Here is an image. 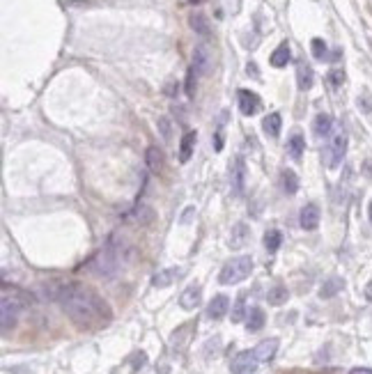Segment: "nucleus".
Wrapping results in <instances>:
<instances>
[{
	"label": "nucleus",
	"mask_w": 372,
	"mask_h": 374,
	"mask_svg": "<svg viewBox=\"0 0 372 374\" xmlns=\"http://www.w3.org/2000/svg\"><path fill=\"white\" fill-rule=\"evenodd\" d=\"M281 124H283L281 115H278V113H271V115H267V117H264L262 129H264V133H267V136L278 138V133H281Z\"/></svg>",
	"instance_id": "nucleus-23"
},
{
	"label": "nucleus",
	"mask_w": 372,
	"mask_h": 374,
	"mask_svg": "<svg viewBox=\"0 0 372 374\" xmlns=\"http://www.w3.org/2000/svg\"><path fill=\"white\" fill-rule=\"evenodd\" d=\"M329 83H331V87L338 90V87L345 83V71H343V69H331V74H329Z\"/></svg>",
	"instance_id": "nucleus-32"
},
{
	"label": "nucleus",
	"mask_w": 372,
	"mask_h": 374,
	"mask_svg": "<svg viewBox=\"0 0 372 374\" xmlns=\"http://www.w3.org/2000/svg\"><path fill=\"white\" fill-rule=\"evenodd\" d=\"M287 299H290V292H287V287H283V285H276V287H271L269 294H267L269 306H283V303H287Z\"/></svg>",
	"instance_id": "nucleus-26"
},
{
	"label": "nucleus",
	"mask_w": 372,
	"mask_h": 374,
	"mask_svg": "<svg viewBox=\"0 0 372 374\" xmlns=\"http://www.w3.org/2000/svg\"><path fill=\"white\" fill-rule=\"evenodd\" d=\"M260 96L255 94V92H251V90H239V110L244 115H255L260 110Z\"/></svg>",
	"instance_id": "nucleus-12"
},
{
	"label": "nucleus",
	"mask_w": 372,
	"mask_h": 374,
	"mask_svg": "<svg viewBox=\"0 0 372 374\" xmlns=\"http://www.w3.org/2000/svg\"><path fill=\"white\" fill-rule=\"evenodd\" d=\"M290 57H292L290 44H287V41H283V44L278 46L274 53H271V64H274V67H285V64L290 62Z\"/></svg>",
	"instance_id": "nucleus-24"
},
{
	"label": "nucleus",
	"mask_w": 372,
	"mask_h": 374,
	"mask_svg": "<svg viewBox=\"0 0 372 374\" xmlns=\"http://www.w3.org/2000/svg\"><path fill=\"white\" fill-rule=\"evenodd\" d=\"M131 223H136V225H140V227H147V225H152L154 223V209L152 207H147V204H140V207H136L133 211H129V216H126Z\"/></svg>",
	"instance_id": "nucleus-14"
},
{
	"label": "nucleus",
	"mask_w": 372,
	"mask_h": 374,
	"mask_svg": "<svg viewBox=\"0 0 372 374\" xmlns=\"http://www.w3.org/2000/svg\"><path fill=\"white\" fill-rule=\"evenodd\" d=\"M253 271V260L248 255H239V257H232V260L221 269V285H237L241 280H246Z\"/></svg>",
	"instance_id": "nucleus-3"
},
{
	"label": "nucleus",
	"mask_w": 372,
	"mask_h": 374,
	"mask_svg": "<svg viewBox=\"0 0 372 374\" xmlns=\"http://www.w3.org/2000/svg\"><path fill=\"white\" fill-rule=\"evenodd\" d=\"M193 214H195V209H193V207H189V209L184 211V216H182V223H189V221H191V216H193Z\"/></svg>",
	"instance_id": "nucleus-34"
},
{
	"label": "nucleus",
	"mask_w": 372,
	"mask_h": 374,
	"mask_svg": "<svg viewBox=\"0 0 372 374\" xmlns=\"http://www.w3.org/2000/svg\"><path fill=\"white\" fill-rule=\"evenodd\" d=\"M244 186H246V163L241 156H237L235 168H232V195L239 198L244 193Z\"/></svg>",
	"instance_id": "nucleus-9"
},
{
	"label": "nucleus",
	"mask_w": 372,
	"mask_h": 374,
	"mask_svg": "<svg viewBox=\"0 0 372 374\" xmlns=\"http://www.w3.org/2000/svg\"><path fill=\"white\" fill-rule=\"evenodd\" d=\"M200 301H202V287L198 283H193L182 292V296H179V306H182L184 310H195V308L200 306Z\"/></svg>",
	"instance_id": "nucleus-7"
},
{
	"label": "nucleus",
	"mask_w": 372,
	"mask_h": 374,
	"mask_svg": "<svg viewBox=\"0 0 372 374\" xmlns=\"http://www.w3.org/2000/svg\"><path fill=\"white\" fill-rule=\"evenodd\" d=\"M145 161H147V168L152 172H161L163 170V152H161L159 147H147V152H145Z\"/></svg>",
	"instance_id": "nucleus-19"
},
{
	"label": "nucleus",
	"mask_w": 372,
	"mask_h": 374,
	"mask_svg": "<svg viewBox=\"0 0 372 374\" xmlns=\"http://www.w3.org/2000/svg\"><path fill=\"white\" fill-rule=\"evenodd\" d=\"M313 55L317 57V60H324V57H327V44H324V39H320V37H317V39H313Z\"/></svg>",
	"instance_id": "nucleus-31"
},
{
	"label": "nucleus",
	"mask_w": 372,
	"mask_h": 374,
	"mask_svg": "<svg viewBox=\"0 0 372 374\" xmlns=\"http://www.w3.org/2000/svg\"><path fill=\"white\" fill-rule=\"evenodd\" d=\"M246 237H248V227L244 225V223H237V225L232 227V237H230L232 248H241L244 241H246Z\"/></svg>",
	"instance_id": "nucleus-27"
},
{
	"label": "nucleus",
	"mask_w": 372,
	"mask_h": 374,
	"mask_svg": "<svg viewBox=\"0 0 372 374\" xmlns=\"http://www.w3.org/2000/svg\"><path fill=\"white\" fill-rule=\"evenodd\" d=\"M191 2H198V0H191Z\"/></svg>",
	"instance_id": "nucleus-37"
},
{
	"label": "nucleus",
	"mask_w": 372,
	"mask_h": 374,
	"mask_svg": "<svg viewBox=\"0 0 372 374\" xmlns=\"http://www.w3.org/2000/svg\"><path fill=\"white\" fill-rule=\"evenodd\" d=\"M18 308L11 306L9 301H0V322H2V335H7L14 326H16V317H18Z\"/></svg>",
	"instance_id": "nucleus-8"
},
{
	"label": "nucleus",
	"mask_w": 372,
	"mask_h": 374,
	"mask_svg": "<svg viewBox=\"0 0 372 374\" xmlns=\"http://www.w3.org/2000/svg\"><path fill=\"white\" fill-rule=\"evenodd\" d=\"M345 154H347V133H345V131H338V133L329 140L327 165L329 168H338V165L343 163Z\"/></svg>",
	"instance_id": "nucleus-5"
},
{
	"label": "nucleus",
	"mask_w": 372,
	"mask_h": 374,
	"mask_svg": "<svg viewBox=\"0 0 372 374\" xmlns=\"http://www.w3.org/2000/svg\"><path fill=\"white\" fill-rule=\"evenodd\" d=\"M304 149H306V140L301 133H294L290 140H287V154L292 156L294 161H301V156H304Z\"/></svg>",
	"instance_id": "nucleus-21"
},
{
	"label": "nucleus",
	"mask_w": 372,
	"mask_h": 374,
	"mask_svg": "<svg viewBox=\"0 0 372 374\" xmlns=\"http://www.w3.org/2000/svg\"><path fill=\"white\" fill-rule=\"evenodd\" d=\"M343 287H345L343 278L333 276V278H329V280H324V283H322V287H320V299H331V296H336Z\"/></svg>",
	"instance_id": "nucleus-20"
},
{
	"label": "nucleus",
	"mask_w": 372,
	"mask_h": 374,
	"mask_svg": "<svg viewBox=\"0 0 372 374\" xmlns=\"http://www.w3.org/2000/svg\"><path fill=\"white\" fill-rule=\"evenodd\" d=\"M283 191L287 193V195H294V193L299 191V177L294 170H285L283 172Z\"/></svg>",
	"instance_id": "nucleus-28"
},
{
	"label": "nucleus",
	"mask_w": 372,
	"mask_h": 374,
	"mask_svg": "<svg viewBox=\"0 0 372 374\" xmlns=\"http://www.w3.org/2000/svg\"><path fill=\"white\" fill-rule=\"evenodd\" d=\"M244 317H248V315H246V294H239L235 308H232V322L239 324Z\"/></svg>",
	"instance_id": "nucleus-30"
},
{
	"label": "nucleus",
	"mask_w": 372,
	"mask_h": 374,
	"mask_svg": "<svg viewBox=\"0 0 372 374\" xmlns=\"http://www.w3.org/2000/svg\"><path fill=\"white\" fill-rule=\"evenodd\" d=\"M333 129V117L327 113H320L315 117V124H313V131H315V136L317 138H327L329 133H331Z\"/></svg>",
	"instance_id": "nucleus-18"
},
{
	"label": "nucleus",
	"mask_w": 372,
	"mask_h": 374,
	"mask_svg": "<svg viewBox=\"0 0 372 374\" xmlns=\"http://www.w3.org/2000/svg\"><path fill=\"white\" fill-rule=\"evenodd\" d=\"M264 322H267V317H264L262 308H251L246 317V331L248 333H258V331L264 329Z\"/></svg>",
	"instance_id": "nucleus-16"
},
{
	"label": "nucleus",
	"mask_w": 372,
	"mask_h": 374,
	"mask_svg": "<svg viewBox=\"0 0 372 374\" xmlns=\"http://www.w3.org/2000/svg\"><path fill=\"white\" fill-rule=\"evenodd\" d=\"M122 257H124L122 246H117L115 239H110V244L99 250L90 267H92V271L97 273V276H101V278H113L122 267Z\"/></svg>",
	"instance_id": "nucleus-2"
},
{
	"label": "nucleus",
	"mask_w": 372,
	"mask_h": 374,
	"mask_svg": "<svg viewBox=\"0 0 372 374\" xmlns=\"http://www.w3.org/2000/svg\"><path fill=\"white\" fill-rule=\"evenodd\" d=\"M350 374H372V370L370 368H354Z\"/></svg>",
	"instance_id": "nucleus-35"
},
{
	"label": "nucleus",
	"mask_w": 372,
	"mask_h": 374,
	"mask_svg": "<svg viewBox=\"0 0 372 374\" xmlns=\"http://www.w3.org/2000/svg\"><path fill=\"white\" fill-rule=\"evenodd\" d=\"M191 28H193V32H198L200 37H209V21H207V16L202 14V11H193L191 14Z\"/></svg>",
	"instance_id": "nucleus-22"
},
{
	"label": "nucleus",
	"mask_w": 372,
	"mask_h": 374,
	"mask_svg": "<svg viewBox=\"0 0 372 374\" xmlns=\"http://www.w3.org/2000/svg\"><path fill=\"white\" fill-rule=\"evenodd\" d=\"M283 244V234L278 230H269V232L264 234V248L269 250V253H276V250L281 248Z\"/></svg>",
	"instance_id": "nucleus-29"
},
{
	"label": "nucleus",
	"mask_w": 372,
	"mask_h": 374,
	"mask_svg": "<svg viewBox=\"0 0 372 374\" xmlns=\"http://www.w3.org/2000/svg\"><path fill=\"white\" fill-rule=\"evenodd\" d=\"M55 299L67 312V317L80 329H99V326H106L113 317L108 303L78 283L62 285L57 289Z\"/></svg>",
	"instance_id": "nucleus-1"
},
{
	"label": "nucleus",
	"mask_w": 372,
	"mask_h": 374,
	"mask_svg": "<svg viewBox=\"0 0 372 374\" xmlns=\"http://www.w3.org/2000/svg\"><path fill=\"white\" fill-rule=\"evenodd\" d=\"M193 145H195V131H189L186 136L182 138V145H179V161L186 163L193 154Z\"/></svg>",
	"instance_id": "nucleus-25"
},
{
	"label": "nucleus",
	"mask_w": 372,
	"mask_h": 374,
	"mask_svg": "<svg viewBox=\"0 0 372 374\" xmlns=\"http://www.w3.org/2000/svg\"><path fill=\"white\" fill-rule=\"evenodd\" d=\"M299 223H301V227L304 230H317V225H320V207H317L315 202H308L301 209V216H299Z\"/></svg>",
	"instance_id": "nucleus-10"
},
{
	"label": "nucleus",
	"mask_w": 372,
	"mask_h": 374,
	"mask_svg": "<svg viewBox=\"0 0 372 374\" xmlns=\"http://www.w3.org/2000/svg\"><path fill=\"white\" fill-rule=\"evenodd\" d=\"M368 214H370V221H372V200H370V207H368Z\"/></svg>",
	"instance_id": "nucleus-36"
},
{
	"label": "nucleus",
	"mask_w": 372,
	"mask_h": 374,
	"mask_svg": "<svg viewBox=\"0 0 372 374\" xmlns=\"http://www.w3.org/2000/svg\"><path fill=\"white\" fill-rule=\"evenodd\" d=\"M209 64H212V57H209V48H207V44H198L193 48V60H191L189 80H186V92H189V96L193 94V83H195V80L209 71Z\"/></svg>",
	"instance_id": "nucleus-4"
},
{
	"label": "nucleus",
	"mask_w": 372,
	"mask_h": 374,
	"mask_svg": "<svg viewBox=\"0 0 372 374\" xmlns=\"http://www.w3.org/2000/svg\"><path fill=\"white\" fill-rule=\"evenodd\" d=\"M255 356H258L260 363H269V361H274L276 352H278V338H269V340H262L255 349Z\"/></svg>",
	"instance_id": "nucleus-15"
},
{
	"label": "nucleus",
	"mask_w": 372,
	"mask_h": 374,
	"mask_svg": "<svg viewBox=\"0 0 372 374\" xmlns=\"http://www.w3.org/2000/svg\"><path fill=\"white\" fill-rule=\"evenodd\" d=\"M260 361L255 356V352H239L235 358H232V363H230V372L232 374H253L258 370Z\"/></svg>",
	"instance_id": "nucleus-6"
},
{
	"label": "nucleus",
	"mask_w": 372,
	"mask_h": 374,
	"mask_svg": "<svg viewBox=\"0 0 372 374\" xmlns=\"http://www.w3.org/2000/svg\"><path fill=\"white\" fill-rule=\"evenodd\" d=\"M228 310H230V299L225 294H218L209 301V306H207V317L209 319H223Z\"/></svg>",
	"instance_id": "nucleus-13"
},
{
	"label": "nucleus",
	"mask_w": 372,
	"mask_h": 374,
	"mask_svg": "<svg viewBox=\"0 0 372 374\" xmlns=\"http://www.w3.org/2000/svg\"><path fill=\"white\" fill-rule=\"evenodd\" d=\"M182 276H184V269L182 267L161 269L154 278H152V285H154V287H159V289H163V287H168V285H172L177 278H182Z\"/></svg>",
	"instance_id": "nucleus-11"
},
{
	"label": "nucleus",
	"mask_w": 372,
	"mask_h": 374,
	"mask_svg": "<svg viewBox=\"0 0 372 374\" xmlns=\"http://www.w3.org/2000/svg\"><path fill=\"white\" fill-rule=\"evenodd\" d=\"M159 131H161V136H163V140H170V136H172V126H170V119L168 117H161L159 119Z\"/></svg>",
	"instance_id": "nucleus-33"
},
{
	"label": "nucleus",
	"mask_w": 372,
	"mask_h": 374,
	"mask_svg": "<svg viewBox=\"0 0 372 374\" xmlns=\"http://www.w3.org/2000/svg\"><path fill=\"white\" fill-rule=\"evenodd\" d=\"M297 80H299V90H310L313 83H315V74H313V69H310L306 62H299Z\"/></svg>",
	"instance_id": "nucleus-17"
}]
</instances>
